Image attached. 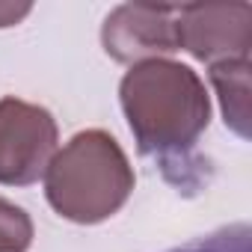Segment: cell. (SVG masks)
<instances>
[{"mask_svg":"<svg viewBox=\"0 0 252 252\" xmlns=\"http://www.w3.org/2000/svg\"><path fill=\"white\" fill-rule=\"evenodd\" d=\"M137 175L119 146L101 128L74 134L48 163L45 196L48 205L68 222L98 225L128 205Z\"/></svg>","mask_w":252,"mask_h":252,"instance_id":"7a4b0ae2","label":"cell"},{"mask_svg":"<svg viewBox=\"0 0 252 252\" xmlns=\"http://www.w3.org/2000/svg\"><path fill=\"white\" fill-rule=\"evenodd\" d=\"M178 3H122L101 24L104 54L122 65L163 60L178 51Z\"/></svg>","mask_w":252,"mask_h":252,"instance_id":"277c9868","label":"cell"},{"mask_svg":"<svg viewBox=\"0 0 252 252\" xmlns=\"http://www.w3.org/2000/svg\"><path fill=\"white\" fill-rule=\"evenodd\" d=\"M30 246H33L30 214L9 199H0V252H27Z\"/></svg>","mask_w":252,"mask_h":252,"instance_id":"ba28073f","label":"cell"},{"mask_svg":"<svg viewBox=\"0 0 252 252\" xmlns=\"http://www.w3.org/2000/svg\"><path fill=\"white\" fill-rule=\"evenodd\" d=\"M57 140L60 131L51 110L15 95L0 98V184L30 187L45 178Z\"/></svg>","mask_w":252,"mask_h":252,"instance_id":"3957f363","label":"cell"},{"mask_svg":"<svg viewBox=\"0 0 252 252\" xmlns=\"http://www.w3.org/2000/svg\"><path fill=\"white\" fill-rule=\"evenodd\" d=\"M119 101L137 149L166 166L184 160L211 125L205 80L175 60L131 65L119 83Z\"/></svg>","mask_w":252,"mask_h":252,"instance_id":"6da1fadb","label":"cell"},{"mask_svg":"<svg viewBox=\"0 0 252 252\" xmlns=\"http://www.w3.org/2000/svg\"><path fill=\"white\" fill-rule=\"evenodd\" d=\"M178 51L199 63L249 60L252 6L249 3H184L178 6Z\"/></svg>","mask_w":252,"mask_h":252,"instance_id":"5b68a950","label":"cell"},{"mask_svg":"<svg viewBox=\"0 0 252 252\" xmlns=\"http://www.w3.org/2000/svg\"><path fill=\"white\" fill-rule=\"evenodd\" d=\"M166 252H252V228L249 222H231Z\"/></svg>","mask_w":252,"mask_h":252,"instance_id":"52a82bcc","label":"cell"},{"mask_svg":"<svg viewBox=\"0 0 252 252\" xmlns=\"http://www.w3.org/2000/svg\"><path fill=\"white\" fill-rule=\"evenodd\" d=\"M249 71L252 63L249 60H225V63H214L208 65V77L217 89L220 107H222V119L225 128H231L240 140H249Z\"/></svg>","mask_w":252,"mask_h":252,"instance_id":"8992f818","label":"cell"},{"mask_svg":"<svg viewBox=\"0 0 252 252\" xmlns=\"http://www.w3.org/2000/svg\"><path fill=\"white\" fill-rule=\"evenodd\" d=\"M33 12V3H0V30L21 24Z\"/></svg>","mask_w":252,"mask_h":252,"instance_id":"9c48e42d","label":"cell"}]
</instances>
